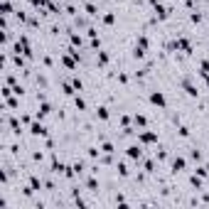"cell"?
Returning a JSON list of instances; mask_svg holds the SVG:
<instances>
[{
    "instance_id": "1",
    "label": "cell",
    "mask_w": 209,
    "mask_h": 209,
    "mask_svg": "<svg viewBox=\"0 0 209 209\" xmlns=\"http://www.w3.org/2000/svg\"><path fill=\"white\" fill-rule=\"evenodd\" d=\"M150 101H153L155 106H160V108L165 106V96H162V93H160V91H155V93H150Z\"/></svg>"
},
{
    "instance_id": "2",
    "label": "cell",
    "mask_w": 209,
    "mask_h": 209,
    "mask_svg": "<svg viewBox=\"0 0 209 209\" xmlns=\"http://www.w3.org/2000/svg\"><path fill=\"white\" fill-rule=\"evenodd\" d=\"M140 155H143V150H140L138 145H130V148H128V158H133V160H138Z\"/></svg>"
},
{
    "instance_id": "3",
    "label": "cell",
    "mask_w": 209,
    "mask_h": 209,
    "mask_svg": "<svg viewBox=\"0 0 209 209\" xmlns=\"http://www.w3.org/2000/svg\"><path fill=\"white\" fill-rule=\"evenodd\" d=\"M32 133H34V136H47V130H44L42 123H34V126H32Z\"/></svg>"
},
{
    "instance_id": "4",
    "label": "cell",
    "mask_w": 209,
    "mask_h": 209,
    "mask_svg": "<svg viewBox=\"0 0 209 209\" xmlns=\"http://www.w3.org/2000/svg\"><path fill=\"white\" fill-rule=\"evenodd\" d=\"M140 140H143V143H155V140H158V136H155V133H143Z\"/></svg>"
},
{
    "instance_id": "5",
    "label": "cell",
    "mask_w": 209,
    "mask_h": 209,
    "mask_svg": "<svg viewBox=\"0 0 209 209\" xmlns=\"http://www.w3.org/2000/svg\"><path fill=\"white\" fill-rule=\"evenodd\" d=\"M175 47H180V49H185V52H189V49H192L187 40H177V44H175Z\"/></svg>"
},
{
    "instance_id": "6",
    "label": "cell",
    "mask_w": 209,
    "mask_h": 209,
    "mask_svg": "<svg viewBox=\"0 0 209 209\" xmlns=\"http://www.w3.org/2000/svg\"><path fill=\"white\" fill-rule=\"evenodd\" d=\"M185 89H187V93H189V96H197V89H194L192 84H189V81H185Z\"/></svg>"
},
{
    "instance_id": "7",
    "label": "cell",
    "mask_w": 209,
    "mask_h": 209,
    "mask_svg": "<svg viewBox=\"0 0 209 209\" xmlns=\"http://www.w3.org/2000/svg\"><path fill=\"white\" fill-rule=\"evenodd\" d=\"M47 113H49V106H47V103H42V106H40V111H37V116L42 118V116H47Z\"/></svg>"
},
{
    "instance_id": "8",
    "label": "cell",
    "mask_w": 209,
    "mask_h": 209,
    "mask_svg": "<svg viewBox=\"0 0 209 209\" xmlns=\"http://www.w3.org/2000/svg\"><path fill=\"white\" fill-rule=\"evenodd\" d=\"M182 167H185V160H182V158H177V160L172 162V170H182Z\"/></svg>"
},
{
    "instance_id": "9",
    "label": "cell",
    "mask_w": 209,
    "mask_h": 209,
    "mask_svg": "<svg viewBox=\"0 0 209 209\" xmlns=\"http://www.w3.org/2000/svg\"><path fill=\"white\" fill-rule=\"evenodd\" d=\"M86 12H89V15H99V12H96V8H93L91 3H86Z\"/></svg>"
},
{
    "instance_id": "10",
    "label": "cell",
    "mask_w": 209,
    "mask_h": 209,
    "mask_svg": "<svg viewBox=\"0 0 209 209\" xmlns=\"http://www.w3.org/2000/svg\"><path fill=\"white\" fill-rule=\"evenodd\" d=\"M99 116L106 121V118H108V108H99Z\"/></svg>"
},
{
    "instance_id": "11",
    "label": "cell",
    "mask_w": 209,
    "mask_h": 209,
    "mask_svg": "<svg viewBox=\"0 0 209 209\" xmlns=\"http://www.w3.org/2000/svg\"><path fill=\"white\" fill-rule=\"evenodd\" d=\"M30 185H32V189H40V180H37V177H32Z\"/></svg>"
},
{
    "instance_id": "12",
    "label": "cell",
    "mask_w": 209,
    "mask_h": 209,
    "mask_svg": "<svg viewBox=\"0 0 209 209\" xmlns=\"http://www.w3.org/2000/svg\"><path fill=\"white\" fill-rule=\"evenodd\" d=\"M103 153H113V145L111 143H103Z\"/></svg>"
},
{
    "instance_id": "13",
    "label": "cell",
    "mask_w": 209,
    "mask_h": 209,
    "mask_svg": "<svg viewBox=\"0 0 209 209\" xmlns=\"http://www.w3.org/2000/svg\"><path fill=\"white\" fill-rule=\"evenodd\" d=\"M136 123L138 126H145V116H136Z\"/></svg>"
}]
</instances>
